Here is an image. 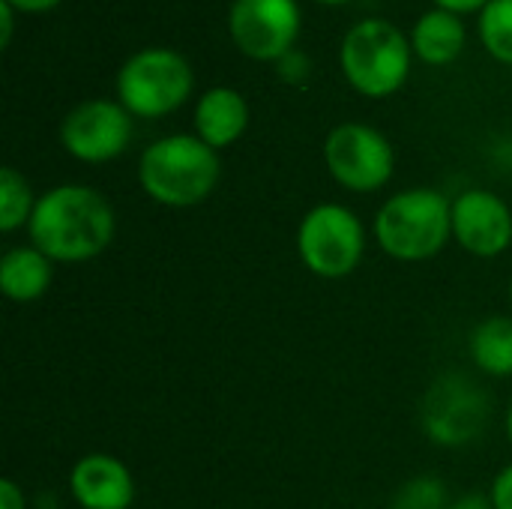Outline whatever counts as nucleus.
Returning <instances> with one entry per match:
<instances>
[{
	"instance_id": "2eb2a0df",
	"label": "nucleus",
	"mask_w": 512,
	"mask_h": 509,
	"mask_svg": "<svg viewBox=\"0 0 512 509\" xmlns=\"http://www.w3.org/2000/svg\"><path fill=\"white\" fill-rule=\"evenodd\" d=\"M411 48L429 66L453 63L465 48V24H462V18L456 12H447V9H429L414 24Z\"/></svg>"
},
{
	"instance_id": "423d86ee",
	"label": "nucleus",
	"mask_w": 512,
	"mask_h": 509,
	"mask_svg": "<svg viewBox=\"0 0 512 509\" xmlns=\"http://www.w3.org/2000/svg\"><path fill=\"white\" fill-rule=\"evenodd\" d=\"M297 252L309 273L345 279L366 255V228L345 204H318L297 228Z\"/></svg>"
},
{
	"instance_id": "6e6552de",
	"label": "nucleus",
	"mask_w": 512,
	"mask_h": 509,
	"mask_svg": "<svg viewBox=\"0 0 512 509\" xmlns=\"http://www.w3.org/2000/svg\"><path fill=\"white\" fill-rule=\"evenodd\" d=\"M324 162L330 177L348 192H378L390 183L396 156L390 141L366 123H339L324 141Z\"/></svg>"
},
{
	"instance_id": "393cba45",
	"label": "nucleus",
	"mask_w": 512,
	"mask_h": 509,
	"mask_svg": "<svg viewBox=\"0 0 512 509\" xmlns=\"http://www.w3.org/2000/svg\"><path fill=\"white\" fill-rule=\"evenodd\" d=\"M12 18H15V9L0 0V48H9L12 42Z\"/></svg>"
},
{
	"instance_id": "7ed1b4c3",
	"label": "nucleus",
	"mask_w": 512,
	"mask_h": 509,
	"mask_svg": "<svg viewBox=\"0 0 512 509\" xmlns=\"http://www.w3.org/2000/svg\"><path fill=\"white\" fill-rule=\"evenodd\" d=\"M378 246L405 264L435 258L453 237V201L438 189H405L375 213Z\"/></svg>"
},
{
	"instance_id": "f3484780",
	"label": "nucleus",
	"mask_w": 512,
	"mask_h": 509,
	"mask_svg": "<svg viewBox=\"0 0 512 509\" xmlns=\"http://www.w3.org/2000/svg\"><path fill=\"white\" fill-rule=\"evenodd\" d=\"M36 198L30 192V183L15 168H0V231L12 234L24 225H30Z\"/></svg>"
},
{
	"instance_id": "9b49d317",
	"label": "nucleus",
	"mask_w": 512,
	"mask_h": 509,
	"mask_svg": "<svg viewBox=\"0 0 512 509\" xmlns=\"http://www.w3.org/2000/svg\"><path fill=\"white\" fill-rule=\"evenodd\" d=\"M453 237L477 258H498L512 243V210L489 189H465L453 201Z\"/></svg>"
},
{
	"instance_id": "c85d7f7f",
	"label": "nucleus",
	"mask_w": 512,
	"mask_h": 509,
	"mask_svg": "<svg viewBox=\"0 0 512 509\" xmlns=\"http://www.w3.org/2000/svg\"><path fill=\"white\" fill-rule=\"evenodd\" d=\"M510 303H512V279H510Z\"/></svg>"
},
{
	"instance_id": "aec40b11",
	"label": "nucleus",
	"mask_w": 512,
	"mask_h": 509,
	"mask_svg": "<svg viewBox=\"0 0 512 509\" xmlns=\"http://www.w3.org/2000/svg\"><path fill=\"white\" fill-rule=\"evenodd\" d=\"M276 72H279L282 81H288L294 87H303L309 81V75H312V63H309V57L303 51L294 48L282 60H276Z\"/></svg>"
},
{
	"instance_id": "9d476101",
	"label": "nucleus",
	"mask_w": 512,
	"mask_h": 509,
	"mask_svg": "<svg viewBox=\"0 0 512 509\" xmlns=\"http://www.w3.org/2000/svg\"><path fill=\"white\" fill-rule=\"evenodd\" d=\"M228 33L252 60H282L294 51L300 33L297 0H234L228 9Z\"/></svg>"
},
{
	"instance_id": "ddd939ff",
	"label": "nucleus",
	"mask_w": 512,
	"mask_h": 509,
	"mask_svg": "<svg viewBox=\"0 0 512 509\" xmlns=\"http://www.w3.org/2000/svg\"><path fill=\"white\" fill-rule=\"evenodd\" d=\"M249 126V105L234 87H213L195 105V135L213 150L231 147Z\"/></svg>"
},
{
	"instance_id": "f257e3e1",
	"label": "nucleus",
	"mask_w": 512,
	"mask_h": 509,
	"mask_svg": "<svg viewBox=\"0 0 512 509\" xmlns=\"http://www.w3.org/2000/svg\"><path fill=\"white\" fill-rule=\"evenodd\" d=\"M117 231L114 207L90 186L63 183L36 198L27 234L54 264H84L102 255Z\"/></svg>"
},
{
	"instance_id": "a211bd4d",
	"label": "nucleus",
	"mask_w": 512,
	"mask_h": 509,
	"mask_svg": "<svg viewBox=\"0 0 512 509\" xmlns=\"http://www.w3.org/2000/svg\"><path fill=\"white\" fill-rule=\"evenodd\" d=\"M480 39L495 60L512 66V0H492L480 12Z\"/></svg>"
},
{
	"instance_id": "dca6fc26",
	"label": "nucleus",
	"mask_w": 512,
	"mask_h": 509,
	"mask_svg": "<svg viewBox=\"0 0 512 509\" xmlns=\"http://www.w3.org/2000/svg\"><path fill=\"white\" fill-rule=\"evenodd\" d=\"M468 354L474 366L486 375L495 378H510L512 375V318L507 315H492L480 321L471 330L468 339Z\"/></svg>"
},
{
	"instance_id": "cd10ccee",
	"label": "nucleus",
	"mask_w": 512,
	"mask_h": 509,
	"mask_svg": "<svg viewBox=\"0 0 512 509\" xmlns=\"http://www.w3.org/2000/svg\"><path fill=\"white\" fill-rule=\"evenodd\" d=\"M315 3H324V6H339V3H348V0H315Z\"/></svg>"
},
{
	"instance_id": "f8f14e48",
	"label": "nucleus",
	"mask_w": 512,
	"mask_h": 509,
	"mask_svg": "<svg viewBox=\"0 0 512 509\" xmlns=\"http://www.w3.org/2000/svg\"><path fill=\"white\" fill-rule=\"evenodd\" d=\"M69 489L81 509H129L135 483L129 468L108 453H87L69 471Z\"/></svg>"
},
{
	"instance_id": "4468645a",
	"label": "nucleus",
	"mask_w": 512,
	"mask_h": 509,
	"mask_svg": "<svg viewBox=\"0 0 512 509\" xmlns=\"http://www.w3.org/2000/svg\"><path fill=\"white\" fill-rule=\"evenodd\" d=\"M54 261L30 246H15L0 258V291L12 303H33L45 297L54 279Z\"/></svg>"
},
{
	"instance_id": "b1692460",
	"label": "nucleus",
	"mask_w": 512,
	"mask_h": 509,
	"mask_svg": "<svg viewBox=\"0 0 512 509\" xmlns=\"http://www.w3.org/2000/svg\"><path fill=\"white\" fill-rule=\"evenodd\" d=\"M450 509H495L492 504V498L489 495H480V492H471V495H462V498H456Z\"/></svg>"
},
{
	"instance_id": "0eeeda50",
	"label": "nucleus",
	"mask_w": 512,
	"mask_h": 509,
	"mask_svg": "<svg viewBox=\"0 0 512 509\" xmlns=\"http://www.w3.org/2000/svg\"><path fill=\"white\" fill-rule=\"evenodd\" d=\"M489 417L492 402L486 390L462 372L441 375L423 396V432L441 447H465L483 438Z\"/></svg>"
},
{
	"instance_id": "f03ea898",
	"label": "nucleus",
	"mask_w": 512,
	"mask_h": 509,
	"mask_svg": "<svg viewBox=\"0 0 512 509\" xmlns=\"http://www.w3.org/2000/svg\"><path fill=\"white\" fill-rule=\"evenodd\" d=\"M219 174L222 165L216 150L198 135H165L153 141L138 162L144 195L165 207H195L207 201Z\"/></svg>"
},
{
	"instance_id": "412c9836",
	"label": "nucleus",
	"mask_w": 512,
	"mask_h": 509,
	"mask_svg": "<svg viewBox=\"0 0 512 509\" xmlns=\"http://www.w3.org/2000/svg\"><path fill=\"white\" fill-rule=\"evenodd\" d=\"M489 498H492L495 509H512V465H507V468L495 477Z\"/></svg>"
},
{
	"instance_id": "39448f33",
	"label": "nucleus",
	"mask_w": 512,
	"mask_h": 509,
	"mask_svg": "<svg viewBox=\"0 0 512 509\" xmlns=\"http://www.w3.org/2000/svg\"><path fill=\"white\" fill-rule=\"evenodd\" d=\"M195 87L189 60L171 48H144L132 54L117 72L120 105L144 120L177 111Z\"/></svg>"
},
{
	"instance_id": "a878e982",
	"label": "nucleus",
	"mask_w": 512,
	"mask_h": 509,
	"mask_svg": "<svg viewBox=\"0 0 512 509\" xmlns=\"http://www.w3.org/2000/svg\"><path fill=\"white\" fill-rule=\"evenodd\" d=\"M3 3H9L15 12H48L63 0H3Z\"/></svg>"
},
{
	"instance_id": "6ab92c4d",
	"label": "nucleus",
	"mask_w": 512,
	"mask_h": 509,
	"mask_svg": "<svg viewBox=\"0 0 512 509\" xmlns=\"http://www.w3.org/2000/svg\"><path fill=\"white\" fill-rule=\"evenodd\" d=\"M393 509H450L447 486L438 477H414L393 501Z\"/></svg>"
},
{
	"instance_id": "20e7f679",
	"label": "nucleus",
	"mask_w": 512,
	"mask_h": 509,
	"mask_svg": "<svg viewBox=\"0 0 512 509\" xmlns=\"http://www.w3.org/2000/svg\"><path fill=\"white\" fill-rule=\"evenodd\" d=\"M342 72L348 84L369 99L393 96L411 72L405 33L384 18L357 21L342 39Z\"/></svg>"
},
{
	"instance_id": "5701e85b",
	"label": "nucleus",
	"mask_w": 512,
	"mask_h": 509,
	"mask_svg": "<svg viewBox=\"0 0 512 509\" xmlns=\"http://www.w3.org/2000/svg\"><path fill=\"white\" fill-rule=\"evenodd\" d=\"M435 3H438V9L462 15V12H483L492 0H435Z\"/></svg>"
},
{
	"instance_id": "4be33fe9",
	"label": "nucleus",
	"mask_w": 512,
	"mask_h": 509,
	"mask_svg": "<svg viewBox=\"0 0 512 509\" xmlns=\"http://www.w3.org/2000/svg\"><path fill=\"white\" fill-rule=\"evenodd\" d=\"M0 509H27L24 492L15 486V480H0Z\"/></svg>"
},
{
	"instance_id": "bb28decb",
	"label": "nucleus",
	"mask_w": 512,
	"mask_h": 509,
	"mask_svg": "<svg viewBox=\"0 0 512 509\" xmlns=\"http://www.w3.org/2000/svg\"><path fill=\"white\" fill-rule=\"evenodd\" d=\"M507 438H510V444H512V405H510V411H507Z\"/></svg>"
},
{
	"instance_id": "1a4fd4ad",
	"label": "nucleus",
	"mask_w": 512,
	"mask_h": 509,
	"mask_svg": "<svg viewBox=\"0 0 512 509\" xmlns=\"http://www.w3.org/2000/svg\"><path fill=\"white\" fill-rule=\"evenodd\" d=\"M132 141V114L111 99H87L60 123V144L69 156L87 165L117 159Z\"/></svg>"
}]
</instances>
